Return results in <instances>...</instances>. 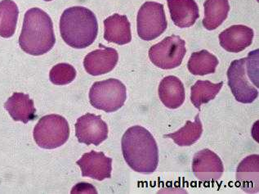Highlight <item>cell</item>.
Segmentation results:
<instances>
[{"label": "cell", "instance_id": "9", "mask_svg": "<svg viewBox=\"0 0 259 194\" xmlns=\"http://www.w3.org/2000/svg\"><path fill=\"white\" fill-rule=\"evenodd\" d=\"M75 135L79 143L98 146L108 137V126L100 115L87 113L77 120Z\"/></svg>", "mask_w": 259, "mask_h": 194}, {"label": "cell", "instance_id": "10", "mask_svg": "<svg viewBox=\"0 0 259 194\" xmlns=\"http://www.w3.org/2000/svg\"><path fill=\"white\" fill-rule=\"evenodd\" d=\"M192 172L200 181L212 183L221 179L224 167L217 154L209 149H203L194 156Z\"/></svg>", "mask_w": 259, "mask_h": 194}, {"label": "cell", "instance_id": "11", "mask_svg": "<svg viewBox=\"0 0 259 194\" xmlns=\"http://www.w3.org/2000/svg\"><path fill=\"white\" fill-rule=\"evenodd\" d=\"M76 164L80 167L83 177H90L99 181L111 178L112 159L106 157L102 151H91L84 153Z\"/></svg>", "mask_w": 259, "mask_h": 194}, {"label": "cell", "instance_id": "7", "mask_svg": "<svg viewBox=\"0 0 259 194\" xmlns=\"http://www.w3.org/2000/svg\"><path fill=\"white\" fill-rule=\"evenodd\" d=\"M187 54L186 42L179 35L172 34L149 49L151 62L164 70L176 68L183 62Z\"/></svg>", "mask_w": 259, "mask_h": 194}, {"label": "cell", "instance_id": "4", "mask_svg": "<svg viewBox=\"0 0 259 194\" xmlns=\"http://www.w3.org/2000/svg\"><path fill=\"white\" fill-rule=\"evenodd\" d=\"M228 86L236 101L251 103L258 95V49L235 60L228 70Z\"/></svg>", "mask_w": 259, "mask_h": 194}, {"label": "cell", "instance_id": "16", "mask_svg": "<svg viewBox=\"0 0 259 194\" xmlns=\"http://www.w3.org/2000/svg\"><path fill=\"white\" fill-rule=\"evenodd\" d=\"M104 38L110 43L124 45L132 41L131 25L125 15L115 13L104 21Z\"/></svg>", "mask_w": 259, "mask_h": 194}, {"label": "cell", "instance_id": "21", "mask_svg": "<svg viewBox=\"0 0 259 194\" xmlns=\"http://www.w3.org/2000/svg\"><path fill=\"white\" fill-rule=\"evenodd\" d=\"M19 16L18 7L13 0L0 2V36L10 38L15 33Z\"/></svg>", "mask_w": 259, "mask_h": 194}, {"label": "cell", "instance_id": "6", "mask_svg": "<svg viewBox=\"0 0 259 194\" xmlns=\"http://www.w3.org/2000/svg\"><path fill=\"white\" fill-rule=\"evenodd\" d=\"M127 98V90L121 81L108 79L98 81L90 91V101L93 107L106 112H114L121 108Z\"/></svg>", "mask_w": 259, "mask_h": 194}, {"label": "cell", "instance_id": "12", "mask_svg": "<svg viewBox=\"0 0 259 194\" xmlns=\"http://www.w3.org/2000/svg\"><path fill=\"white\" fill-rule=\"evenodd\" d=\"M118 60L119 54L115 49L100 45V49H96L85 57L83 66L90 75L97 76L111 72Z\"/></svg>", "mask_w": 259, "mask_h": 194}, {"label": "cell", "instance_id": "1", "mask_svg": "<svg viewBox=\"0 0 259 194\" xmlns=\"http://www.w3.org/2000/svg\"><path fill=\"white\" fill-rule=\"evenodd\" d=\"M121 147L124 160L134 171L151 174L157 169V143L147 129L139 126L127 129L122 138Z\"/></svg>", "mask_w": 259, "mask_h": 194}, {"label": "cell", "instance_id": "8", "mask_svg": "<svg viewBox=\"0 0 259 194\" xmlns=\"http://www.w3.org/2000/svg\"><path fill=\"white\" fill-rule=\"evenodd\" d=\"M138 36L143 41H153L160 36L168 26L164 5L146 2L141 7L137 17Z\"/></svg>", "mask_w": 259, "mask_h": 194}, {"label": "cell", "instance_id": "2", "mask_svg": "<svg viewBox=\"0 0 259 194\" xmlns=\"http://www.w3.org/2000/svg\"><path fill=\"white\" fill-rule=\"evenodd\" d=\"M56 43L51 17L38 8L26 12L19 37V45L26 54L33 56L45 54Z\"/></svg>", "mask_w": 259, "mask_h": 194}, {"label": "cell", "instance_id": "3", "mask_svg": "<svg viewBox=\"0 0 259 194\" xmlns=\"http://www.w3.org/2000/svg\"><path fill=\"white\" fill-rule=\"evenodd\" d=\"M60 32L65 43L70 47L85 49L94 43L98 36V20L90 9L71 7L62 13Z\"/></svg>", "mask_w": 259, "mask_h": 194}, {"label": "cell", "instance_id": "24", "mask_svg": "<svg viewBox=\"0 0 259 194\" xmlns=\"http://www.w3.org/2000/svg\"><path fill=\"white\" fill-rule=\"evenodd\" d=\"M76 77V70L67 63H59L53 66L49 73V79L56 86H66Z\"/></svg>", "mask_w": 259, "mask_h": 194}, {"label": "cell", "instance_id": "23", "mask_svg": "<svg viewBox=\"0 0 259 194\" xmlns=\"http://www.w3.org/2000/svg\"><path fill=\"white\" fill-rule=\"evenodd\" d=\"M223 82L213 84L209 81H198L191 89V101L196 108L200 110L202 105L208 103L217 96Z\"/></svg>", "mask_w": 259, "mask_h": 194}, {"label": "cell", "instance_id": "5", "mask_svg": "<svg viewBox=\"0 0 259 194\" xmlns=\"http://www.w3.org/2000/svg\"><path fill=\"white\" fill-rule=\"evenodd\" d=\"M34 139L38 147L54 149L66 143L70 137V126L66 118L50 114L41 118L34 127Z\"/></svg>", "mask_w": 259, "mask_h": 194}, {"label": "cell", "instance_id": "15", "mask_svg": "<svg viewBox=\"0 0 259 194\" xmlns=\"http://www.w3.org/2000/svg\"><path fill=\"white\" fill-rule=\"evenodd\" d=\"M5 107L15 122L27 124L37 118L34 101L23 93H14L5 103Z\"/></svg>", "mask_w": 259, "mask_h": 194}, {"label": "cell", "instance_id": "19", "mask_svg": "<svg viewBox=\"0 0 259 194\" xmlns=\"http://www.w3.org/2000/svg\"><path fill=\"white\" fill-rule=\"evenodd\" d=\"M204 18L202 24L205 29L213 30L227 19L230 11L228 0H205Z\"/></svg>", "mask_w": 259, "mask_h": 194}, {"label": "cell", "instance_id": "13", "mask_svg": "<svg viewBox=\"0 0 259 194\" xmlns=\"http://www.w3.org/2000/svg\"><path fill=\"white\" fill-rule=\"evenodd\" d=\"M253 30L243 25L230 26L219 34V43L230 53H240L253 43Z\"/></svg>", "mask_w": 259, "mask_h": 194}, {"label": "cell", "instance_id": "17", "mask_svg": "<svg viewBox=\"0 0 259 194\" xmlns=\"http://www.w3.org/2000/svg\"><path fill=\"white\" fill-rule=\"evenodd\" d=\"M158 91L160 100L168 108H179L185 101V88L175 75L164 77L159 83Z\"/></svg>", "mask_w": 259, "mask_h": 194}, {"label": "cell", "instance_id": "22", "mask_svg": "<svg viewBox=\"0 0 259 194\" xmlns=\"http://www.w3.org/2000/svg\"><path fill=\"white\" fill-rule=\"evenodd\" d=\"M203 133V126L198 114L194 122L187 121L183 128L172 134L164 135L165 138H170L175 141V143L181 147L191 146L196 143L201 137Z\"/></svg>", "mask_w": 259, "mask_h": 194}, {"label": "cell", "instance_id": "20", "mask_svg": "<svg viewBox=\"0 0 259 194\" xmlns=\"http://www.w3.org/2000/svg\"><path fill=\"white\" fill-rule=\"evenodd\" d=\"M219 63L216 56L204 49L191 54L187 67L192 75H205L213 74Z\"/></svg>", "mask_w": 259, "mask_h": 194}, {"label": "cell", "instance_id": "25", "mask_svg": "<svg viewBox=\"0 0 259 194\" xmlns=\"http://www.w3.org/2000/svg\"><path fill=\"white\" fill-rule=\"evenodd\" d=\"M45 1H52V0H45Z\"/></svg>", "mask_w": 259, "mask_h": 194}, {"label": "cell", "instance_id": "18", "mask_svg": "<svg viewBox=\"0 0 259 194\" xmlns=\"http://www.w3.org/2000/svg\"><path fill=\"white\" fill-rule=\"evenodd\" d=\"M258 155H251L244 158L236 171V179L247 192H257L258 190Z\"/></svg>", "mask_w": 259, "mask_h": 194}, {"label": "cell", "instance_id": "14", "mask_svg": "<svg viewBox=\"0 0 259 194\" xmlns=\"http://www.w3.org/2000/svg\"><path fill=\"white\" fill-rule=\"evenodd\" d=\"M172 21L180 28L193 26L200 17L199 7L195 0H167Z\"/></svg>", "mask_w": 259, "mask_h": 194}]
</instances>
